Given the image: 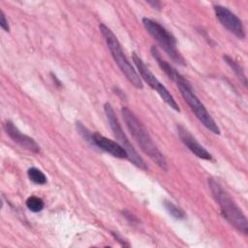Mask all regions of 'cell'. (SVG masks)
I'll return each instance as SVG.
<instances>
[{"instance_id": "1", "label": "cell", "mask_w": 248, "mask_h": 248, "mask_svg": "<svg viewBox=\"0 0 248 248\" xmlns=\"http://www.w3.org/2000/svg\"><path fill=\"white\" fill-rule=\"evenodd\" d=\"M121 114L126 126L140 148L163 170H168V162L163 153L158 149L144 125L139 120L135 113L128 108H121Z\"/></svg>"}, {"instance_id": "2", "label": "cell", "mask_w": 248, "mask_h": 248, "mask_svg": "<svg viewBox=\"0 0 248 248\" xmlns=\"http://www.w3.org/2000/svg\"><path fill=\"white\" fill-rule=\"evenodd\" d=\"M207 184L214 201L218 203L220 207L223 217L238 232L247 234V219L239 206L232 199L230 194L213 177H208Z\"/></svg>"}, {"instance_id": "3", "label": "cell", "mask_w": 248, "mask_h": 248, "mask_svg": "<svg viewBox=\"0 0 248 248\" xmlns=\"http://www.w3.org/2000/svg\"><path fill=\"white\" fill-rule=\"evenodd\" d=\"M100 32L102 36L104 37L106 44L111 53V56L122 72V74L126 77V78L138 89H142L143 84L141 81V78H140V75L137 73V71L134 69L132 64L127 59L126 55L124 54V51L122 49V46L116 38V36L113 34V32L104 23H100L99 25Z\"/></svg>"}, {"instance_id": "4", "label": "cell", "mask_w": 248, "mask_h": 248, "mask_svg": "<svg viewBox=\"0 0 248 248\" xmlns=\"http://www.w3.org/2000/svg\"><path fill=\"white\" fill-rule=\"evenodd\" d=\"M142 24L145 30L153 37V39L160 45L163 50L174 63L179 64L181 66L186 65L185 59L183 58V56L180 54L176 47V40L171 33H170L160 23L148 17L142 18Z\"/></svg>"}, {"instance_id": "5", "label": "cell", "mask_w": 248, "mask_h": 248, "mask_svg": "<svg viewBox=\"0 0 248 248\" xmlns=\"http://www.w3.org/2000/svg\"><path fill=\"white\" fill-rule=\"evenodd\" d=\"M104 110L108 122V125L113 133V136L115 137V139L117 140L118 143L126 150L127 152V159L133 164L135 165L137 168L143 170H148V166L145 163V161L142 159V157L137 152V150L135 149V147L133 146V144L131 143L130 140L128 139V137L126 136V134L124 133L118 118L116 117V114L113 110L112 106L109 103H106L104 105Z\"/></svg>"}, {"instance_id": "6", "label": "cell", "mask_w": 248, "mask_h": 248, "mask_svg": "<svg viewBox=\"0 0 248 248\" xmlns=\"http://www.w3.org/2000/svg\"><path fill=\"white\" fill-rule=\"evenodd\" d=\"M181 96L185 102L190 107L191 110L194 112L196 117L201 121V123L211 133L215 135H220V129L214 119L211 117L202 101L194 93L191 83L185 78L184 80L176 83Z\"/></svg>"}, {"instance_id": "7", "label": "cell", "mask_w": 248, "mask_h": 248, "mask_svg": "<svg viewBox=\"0 0 248 248\" xmlns=\"http://www.w3.org/2000/svg\"><path fill=\"white\" fill-rule=\"evenodd\" d=\"M133 61L141 77V78L153 89L155 90L158 95L161 97V99L168 105L170 106L172 109L175 111H179V106L177 105L176 101L174 100L173 96L170 93V91L164 86L163 83L159 81V79L153 75V73L149 70V68L144 64L142 59L136 53L133 52L132 54Z\"/></svg>"}, {"instance_id": "8", "label": "cell", "mask_w": 248, "mask_h": 248, "mask_svg": "<svg viewBox=\"0 0 248 248\" xmlns=\"http://www.w3.org/2000/svg\"><path fill=\"white\" fill-rule=\"evenodd\" d=\"M214 12L220 23L238 39L245 38V31L240 18L227 7L214 5Z\"/></svg>"}, {"instance_id": "9", "label": "cell", "mask_w": 248, "mask_h": 248, "mask_svg": "<svg viewBox=\"0 0 248 248\" xmlns=\"http://www.w3.org/2000/svg\"><path fill=\"white\" fill-rule=\"evenodd\" d=\"M4 130L6 132V134L17 144H19L21 147L32 151L34 153H39L40 152V145L30 137H28L27 135L22 134L17 128L16 126H15V124L8 120L4 123L3 125Z\"/></svg>"}, {"instance_id": "10", "label": "cell", "mask_w": 248, "mask_h": 248, "mask_svg": "<svg viewBox=\"0 0 248 248\" xmlns=\"http://www.w3.org/2000/svg\"><path fill=\"white\" fill-rule=\"evenodd\" d=\"M177 133L181 141L185 146L197 157L210 161L212 160L211 154L193 137V135L182 125H177Z\"/></svg>"}, {"instance_id": "11", "label": "cell", "mask_w": 248, "mask_h": 248, "mask_svg": "<svg viewBox=\"0 0 248 248\" xmlns=\"http://www.w3.org/2000/svg\"><path fill=\"white\" fill-rule=\"evenodd\" d=\"M93 146L110 154L111 156L119 159H127L126 150L116 141L106 138L99 133H93Z\"/></svg>"}, {"instance_id": "12", "label": "cell", "mask_w": 248, "mask_h": 248, "mask_svg": "<svg viewBox=\"0 0 248 248\" xmlns=\"http://www.w3.org/2000/svg\"><path fill=\"white\" fill-rule=\"evenodd\" d=\"M151 54L154 57V59L157 61L158 65L160 66V68L163 70V72L169 77V78H170L171 80H173L175 83H178L182 80L185 79V78L183 76H181L170 64H169L166 60H164L161 57V54L158 50V48L155 46H152L151 49Z\"/></svg>"}, {"instance_id": "13", "label": "cell", "mask_w": 248, "mask_h": 248, "mask_svg": "<svg viewBox=\"0 0 248 248\" xmlns=\"http://www.w3.org/2000/svg\"><path fill=\"white\" fill-rule=\"evenodd\" d=\"M225 62L232 69V71L234 72V74L236 75V77L238 78V79L243 83L244 86H247V78L244 74V71L243 69L240 67V65L234 60L232 59L231 56L229 55H224L223 56Z\"/></svg>"}, {"instance_id": "14", "label": "cell", "mask_w": 248, "mask_h": 248, "mask_svg": "<svg viewBox=\"0 0 248 248\" xmlns=\"http://www.w3.org/2000/svg\"><path fill=\"white\" fill-rule=\"evenodd\" d=\"M27 175H28L29 179L32 182H34L35 184L44 185L46 183V176L44 174V172L42 170H40L39 169H37L35 167L28 169Z\"/></svg>"}, {"instance_id": "15", "label": "cell", "mask_w": 248, "mask_h": 248, "mask_svg": "<svg viewBox=\"0 0 248 248\" xmlns=\"http://www.w3.org/2000/svg\"><path fill=\"white\" fill-rule=\"evenodd\" d=\"M164 206H165L166 210L169 212V214L171 215L174 219H176V220L185 219L186 215H185L184 211L180 207L175 205L173 202H171L170 201H164Z\"/></svg>"}, {"instance_id": "16", "label": "cell", "mask_w": 248, "mask_h": 248, "mask_svg": "<svg viewBox=\"0 0 248 248\" xmlns=\"http://www.w3.org/2000/svg\"><path fill=\"white\" fill-rule=\"evenodd\" d=\"M25 203H26L27 208L32 212H40L45 206V203H44L43 200L39 197H36V196L29 197L26 200Z\"/></svg>"}, {"instance_id": "17", "label": "cell", "mask_w": 248, "mask_h": 248, "mask_svg": "<svg viewBox=\"0 0 248 248\" xmlns=\"http://www.w3.org/2000/svg\"><path fill=\"white\" fill-rule=\"evenodd\" d=\"M77 129L78 131V133L82 136V138L88 141L92 146H93V138H92V133H90L82 123L80 122H77Z\"/></svg>"}, {"instance_id": "18", "label": "cell", "mask_w": 248, "mask_h": 248, "mask_svg": "<svg viewBox=\"0 0 248 248\" xmlns=\"http://www.w3.org/2000/svg\"><path fill=\"white\" fill-rule=\"evenodd\" d=\"M0 26L1 28L5 31V32H9L10 31V27H9V23H8V20L5 16V14L4 12L1 10L0 11Z\"/></svg>"}, {"instance_id": "19", "label": "cell", "mask_w": 248, "mask_h": 248, "mask_svg": "<svg viewBox=\"0 0 248 248\" xmlns=\"http://www.w3.org/2000/svg\"><path fill=\"white\" fill-rule=\"evenodd\" d=\"M147 4L151 5L156 10H160L161 9V3L158 2V1H147Z\"/></svg>"}]
</instances>
